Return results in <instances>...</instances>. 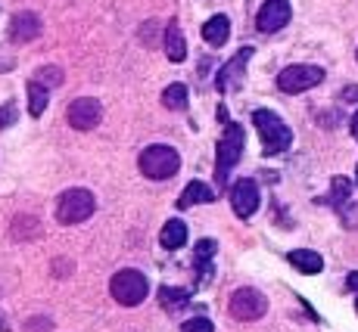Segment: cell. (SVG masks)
<instances>
[{
    "label": "cell",
    "instance_id": "cell-28",
    "mask_svg": "<svg viewBox=\"0 0 358 332\" xmlns=\"http://www.w3.org/2000/svg\"><path fill=\"white\" fill-rule=\"evenodd\" d=\"M343 224H346V227H352V230H355V227H358V205H343Z\"/></svg>",
    "mask_w": 358,
    "mask_h": 332
},
{
    "label": "cell",
    "instance_id": "cell-26",
    "mask_svg": "<svg viewBox=\"0 0 358 332\" xmlns=\"http://www.w3.org/2000/svg\"><path fill=\"white\" fill-rule=\"evenodd\" d=\"M16 115H19V109H16V103H3V106H0V130L3 128H10L13 121H16Z\"/></svg>",
    "mask_w": 358,
    "mask_h": 332
},
{
    "label": "cell",
    "instance_id": "cell-31",
    "mask_svg": "<svg viewBox=\"0 0 358 332\" xmlns=\"http://www.w3.org/2000/svg\"><path fill=\"white\" fill-rule=\"evenodd\" d=\"M355 310H358V301H355Z\"/></svg>",
    "mask_w": 358,
    "mask_h": 332
},
{
    "label": "cell",
    "instance_id": "cell-5",
    "mask_svg": "<svg viewBox=\"0 0 358 332\" xmlns=\"http://www.w3.org/2000/svg\"><path fill=\"white\" fill-rule=\"evenodd\" d=\"M147 292H150V280L141 271H119L109 280V295L119 304H125V308L141 304L147 299Z\"/></svg>",
    "mask_w": 358,
    "mask_h": 332
},
{
    "label": "cell",
    "instance_id": "cell-1",
    "mask_svg": "<svg viewBox=\"0 0 358 332\" xmlns=\"http://www.w3.org/2000/svg\"><path fill=\"white\" fill-rule=\"evenodd\" d=\"M243 149H246V130L243 124L237 121H228L224 124V134L218 140V152H215V183L224 186L231 177V171L237 168V162L243 158Z\"/></svg>",
    "mask_w": 358,
    "mask_h": 332
},
{
    "label": "cell",
    "instance_id": "cell-29",
    "mask_svg": "<svg viewBox=\"0 0 358 332\" xmlns=\"http://www.w3.org/2000/svg\"><path fill=\"white\" fill-rule=\"evenodd\" d=\"M346 286L352 289V292H358V271H352V273L346 276Z\"/></svg>",
    "mask_w": 358,
    "mask_h": 332
},
{
    "label": "cell",
    "instance_id": "cell-21",
    "mask_svg": "<svg viewBox=\"0 0 358 332\" xmlns=\"http://www.w3.org/2000/svg\"><path fill=\"white\" fill-rule=\"evenodd\" d=\"M162 106L165 109H175V112H184V109H187V84L175 81V84L165 87V91H162Z\"/></svg>",
    "mask_w": 358,
    "mask_h": 332
},
{
    "label": "cell",
    "instance_id": "cell-7",
    "mask_svg": "<svg viewBox=\"0 0 358 332\" xmlns=\"http://www.w3.org/2000/svg\"><path fill=\"white\" fill-rule=\"evenodd\" d=\"M231 317L234 320H243V323H252V320H262L268 310V299L252 286H243L231 295Z\"/></svg>",
    "mask_w": 358,
    "mask_h": 332
},
{
    "label": "cell",
    "instance_id": "cell-11",
    "mask_svg": "<svg viewBox=\"0 0 358 332\" xmlns=\"http://www.w3.org/2000/svg\"><path fill=\"white\" fill-rule=\"evenodd\" d=\"M103 119V106L91 96H78V100L69 106V124L75 130H94Z\"/></svg>",
    "mask_w": 358,
    "mask_h": 332
},
{
    "label": "cell",
    "instance_id": "cell-24",
    "mask_svg": "<svg viewBox=\"0 0 358 332\" xmlns=\"http://www.w3.org/2000/svg\"><path fill=\"white\" fill-rule=\"evenodd\" d=\"M34 81H41L44 87H59V84H63V68L44 66V68H38V72H34Z\"/></svg>",
    "mask_w": 358,
    "mask_h": 332
},
{
    "label": "cell",
    "instance_id": "cell-18",
    "mask_svg": "<svg viewBox=\"0 0 358 332\" xmlns=\"http://www.w3.org/2000/svg\"><path fill=\"white\" fill-rule=\"evenodd\" d=\"M159 242H162V248H169V252H175V248H181L184 242H187V224L184 220H169V224L162 227V233H159Z\"/></svg>",
    "mask_w": 358,
    "mask_h": 332
},
{
    "label": "cell",
    "instance_id": "cell-10",
    "mask_svg": "<svg viewBox=\"0 0 358 332\" xmlns=\"http://www.w3.org/2000/svg\"><path fill=\"white\" fill-rule=\"evenodd\" d=\"M259 202H262V196H259V183L256 181L243 177V181H237V183L231 186V209H234L237 218L250 220L252 214H256Z\"/></svg>",
    "mask_w": 358,
    "mask_h": 332
},
{
    "label": "cell",
    "instance_id": "cell-19",
    "mask_svg": "<svg viewBox=\"0 0 358 332\" xmlns=\"http://www.w3.org/2000/svg\"><path fill=\"white\" fill-rule=\"evenodd\" d=\"M159 304L169 314H178V310H184L190 304V292L187 289H171V286H162L159 289Z\"/></svg>",
    "mask_w": 358,
    "mask_h": 332
},
{
    "label": "cell",
    "instance_id": "cell-4",
    "mask_svg": "<svg viewBox=\"0 0 358 332\" xmlns=\"http://www.w3.org/2000/svg\"><path fill=\"white\" fill-rule=\"evenodd\" d=\"M94 209H97V199L91 190H66L57 202V220L63 227L81 224V220L91 218Z\"/></svg>",
    "mask_w": 358,
    "mask_h": 332
},
{
    "label": "cell",
    "instance_id": "cell-25",
    "mask_svg": "<svg viewBox=\"0 0 358 332\" xmlns=\"http://www.w3.org/2000/svg\"><path fill=\"white\" fill-rule=\"evenodd\" d=\"M181 332H215V326H212V320H206V317H194V320L184 323Z\"/></svg>",
    "mask_w": 358,
    "mask_h": 332
},
{
    "label": "cell",
    "instance_id": "cell-9",
    "mask_svg": "<svg viewBox=\"0 0 358 332\" xmlns=\"http://www.w3.org/2000/svg\"><path fill=\"white\" fill-rule=\"evenodd\" d=\"M290 19H293L290 0H265V3L259 6V13H256V29L262 34H274V31L284 29Z\"/></svg>",
    "mask_w": 358,
    "mask_h": 332
},
{
    "label": "cell",
    "instance_id": "cell-8",
    "mask_svg": "<svg viewBox=\"0 0 358 332\" xmlns=\"http://www.w3.org/2000/svg\"><path fill=\"white\" fill-rule=\"evenodd\" d=\"M256 56V47H240L234 56L224 62L222 68H218V75H215V87L222 93H231V91H237L240 84H243V78H246V66H250V59Z\"/></svg>",
    "mask_w": 358,
    "mask_h": 332
},
{
    "label": "cell",
    "instance_id": "cell-2",
    "mask_svg": "<svg viewBox=\"0 0 358 332\" xmlns=\"http://www.w3.org/2000/svg\"><path fill=\"white\" fill-rule=\"evenodd\" d=\"M252 124H256V130L262 137V149H265V156H278V152L290 149L293 130L287 128L278 112H271V109H256V112H252Z\"/></svg>",
    "mask_w": 358,
    "mask_h": 332
},
{
    "label": "cell",
    "instance_id": "cell-13",
    "mask_svg": "<svg viewBox=\"0 0 358 332\" xmlns=\"http://www.w3.org/2000/svg\"><path fill=\"white\" fill-rule=\"evenodd\" d=\"M215 199H218V193L212 190L209 183H203V181H190L187 186H184L181 196H178V209L187 211V209H194V205H199V202H215Z\"/></svg>",
    "mask_w": 358,
    "mask_h": 332
},
{
    "label": "cell",
    "instance_id": "cell-3",
    "mask_svg": "<svg viewBox=\"0 0 358 332\" xmlns=\"http://www.w3.org/2000/svg\"><path fill=\"white\" fill-rule=\"evenodd\" d=\"M141 174L150 177V181H169V177L178 174V168H181V156H178V149L171 146H147L141 152Z\"/></svg>",
    "mask_w": 358,
    "mask_h": 332
},
{
    "label": "cell",
    "instance_id": "cell-20",
    "mask_svg": "<svg viewBox=\"0 0 358 332\" xmlns=\"http://www.w3.org/2000/svg\"><path fill=\"white\" fill-rule=\"evenodd\" d=\"M349 196H352V181H349V177H334V181H330V196L321 199V202L334 205V209H343V205L349 202Z\"/></svg>",
    "mask_w": 358,
    "mask_h": 332
},
{
    "label": "cell",
    "instance_id": "cell-32",
    "mask_svg": "<svg viewBox=\"0 0 358 332\" xmlns=\"http://www.w3.org/2000/svg\"><path fill=\"white\" fill-rule=\"evenodd\" d=\"M355 59H358V53H355Z\"/></svg>",
    "mask_w": 358,
    "mask_h": 332
},
{
    "label": "cell",
    "instance_id": "cell-14",
    "mask_svg": "<svg viewBox=\"0 0 358 332\" xmlns=\"http://www.w3.org/2000/svg\"><path fill=\"white\" fill-rule=\"evenodd\" d=\"M162 47H165V53H169V59H171V62H184V59H187V40H184L178 19H171V22L165 25Z\"/></svg>",
    "mask_w": 358,
    "mask_h": 332
},
{
    "label": "cell",
    "instance_id": "cell-12",
    "mask_svg": "<svg viewBox=\"0 0 358 332\" xmlns=\"http://www.w3.org/2000/svg\"><path fill=\"white\" fill-rule=\"evenodd\" d=\"M38 34H41L38 13L22 10L19 16H13V22H10V40H13V44H29V40H34Z\"/></svg>",
    "mask_w": 358,
    "mask_h": 332
},
{
    "label": "cell",
    "instance_id": "cell-17",
    "mask_svg": "<svg viewBox=\"0 0 358 332\" xmlns=\"http://www.w3.org/2000/svg\"><path fill=\"white\" fill-rule=\"evenodd\" d=\"M287 258H290V264H293L299 273H308V276H312V273H321V271H324V258H321L318 252H312V248H293Z\"/></svg>",
    "mask_w": 358,
    "mask_h": 332
},
{
    "label": "cell",
    "instance_id": "cell-15",
    "mask_svg": "<svg viewBox=\"0 0 358 332\" xmlns=\"http://www.w3.org/2000/svg\"><path fill=\"white\" fill-rule=\"evenodd\" d=\"M218 252V242L215 239H199L196 248H194V261L199 267V276H196V286H206V280L212 276V255Z\"/></svg>",
    "mask_w": 358,
    "mask_h": 332
},
{
    "label": "cell",
    "instance_id": "cell-27",
    "mask_svg": "<svg viewBox=\"0 0 358 332\" xmlns=\"http://www.w3.org/2000/svg\"><path fill=\"white\" fill-rule=\"evenodd\" d=\"M25 332H53V320L50 317H31L25 323Z\"/></svg>",
    "mask_w": 358,
    "mask_h": 332
},
{
    "label": "cell",
    "instance_id": "cell-16",
    "mask_svg": "<svg viewBox=\"0 0 358 332\" xmlns=\"http://www.w3.org/2000/svg\"><path fill=\"white\" fill-rule=\"evenodd\" d=\"M203 38H206V44L209 47H224L228 44V38H231V19L228 16H212L209 22L203 25Z\"/></svg>",
    "mask_w": 358,
    "mask_h": 332
},
{
    "label": "cell",
    "instance_id": "cell-6",
    "mask_svg": "<svg viewBox=\"0 0 358 332\" xmlns=\"http://www.w3.org/2000/svg\"><path fill=\"white\" fill-rule=\"evenodd\" d=\"M324 81V68L321 66H287L278 75V87L284 93H306Z\"/></svg>",
    "mask_w": 358,
    "mask_h": 332
},
{
    "label": "cell",
    "instance_id": "cell-23",
    "mask_svg": "<svg viewBox=\"0 0 358 332\" xmlns=\"http://www.w3.org/2000/svg\"><path fill=\"white\" fill-rule=\"evenodd\" d=\"M41 233V224L29 214H19L16 220H13V239H34Z\"/></svg>",
    "mask_w": 358,
    "mask_h": 332
},
{
    "label": "cell",
    "instance_id": "cell-30",
    "mask_svg": "<svg viewBox=\"0 0 358 332\" xmlns=\"http://www.w3.org/2000/svg\"><path fill=\"white\" fill-rule=\"evenodd\" d=\"M349 130H352V137H355V140H358V112L352 115V124H349Z\"/></svg>",
    "mask_w": 358,
    "mask_h": 332
},
{
    "label": "cell",
    "instance_id": "cell-22",
    "mask_svg": "<svg viewBox=\"0 0 358 332\" xmlns=\"http://www.w3.org/2000/svg\"><path fill=\"white\" fill-rule=\"evenodd\" d=\"M47 103H50V96H47V87L41 84V81H29V112L34 115V119H41L47 109Z\"/></svg>",
    "mask_w": 358,
    "mask_h": 332
}]
</instances>
